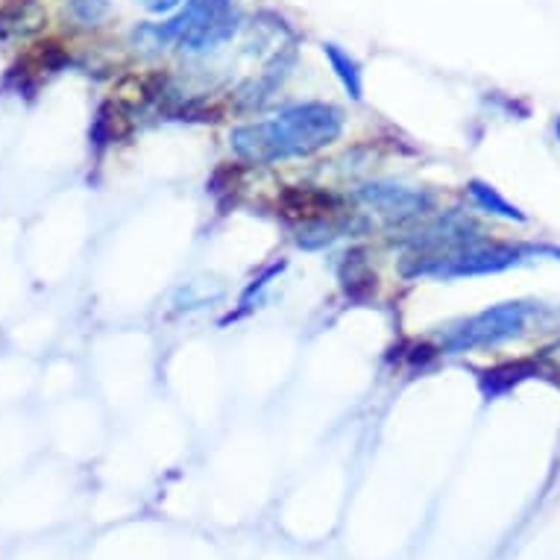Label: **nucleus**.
Listing matches in <instances>:
<instances>
[{"label": "nucleus", "instance_id": "1", "mask_svg": "<svg viewBox=\"0 0 560 560\" xmlns=\"http://www.w3.org/2000/svg\"><path fill=\"white\" fill-rule=\"evenodd\" d=\"M343 132V112L331 103H296L276 118L232 129L235 156L253 165H273L285 159L312 156L335 144Z\"/></svg>", "mask_w": 560, "mask_h": 560}, {"label": "nucleus", "instance_id": "2", "mask_svg": "<svg viewBox=\"0 0 560 560\" xmlns=\"http://www.w3.org/2000/svg\"><path fill=\"white\" fill-rule=\"evenodd\" d=\"M532 258H560L558 247L546 244H508V241H472L441 253H405L399 273L405 279H469L502 273Z\"/></svg>", "mask_w": 560, "mask_h": 560}, {"label": "nucleus", "instance_id": "3", "mask_svg": "<svg viewBox=\"0 0 560 560\" xmlns=\"http://www.w3.org/2000/svg\"><path fill=\"white\" fill-rule=\"evenodd\" d=\"M238 30V12L232 0H185V10L162 24H141L132 30V45L148 54H156L167 45H179V50L202 54L230 42Z\"/></svg>", "mask_w": 560, "mask_h": 560}, {"label": "nucleus", "instance_id": "4", "mask_svg": "<svg viewBox=\"0 0 560 560\" xmlns=\"http://www.w3.org/2000/svg\"><path fill=\"white\" fill-rule=\"evenodd\" d=\"M542 312H546V305L532 303V300L490 305V308L472 314V317L450 323L441 331V349L450 352V355H458V352H472V349L499 347L505 340L525 335L532 320H537Z\"/></svg>", "mask_w": 560, "mask_h": 560}, {"label": "nucleus", "instance_id": "5", "mask_svg": "<svg viewBox=\"0 0 560 560\" xmlns=\"http://www.w3.org/2000/svg\"><path fill=\"white\" fill-rule=\"evenodd\" d=\"M402 226L405 232L396 235L394 244L402 247L405 253H441V249H452L485 238V230L467 212L425 214L420 221L402 223Z\"/></svg>", "mask_w": 560, "mask_h": 560}, {"label": "nucleus", "instance_id": "6", "mask_svg": "<svg viewBox=\"0 0 560 560\" xmlns=\"http://www.w3.org/2000/svg\"><path fill=\"white\" fill-rule=\"evenodd\" d=\"M355 200L394 223L420 221L434 212V197L423 188H405L396 183H368L355 191Z\"/></svg>", "mask_w": 560, "mask_h": 560}, {"label": "nucleus", "instance_id": "7", "mask_svg": "<svg viewBox=\"0 0 560 560\" xmlns=\"http://www.w3.org/2000/svg\"><path fill=\"white\" fill-rule=\"evenodd\" d=\"M370 223L359 214L338 212L329 214V218H317V221L300 223L296 226V244L303 249H323L335 244V241L347 238V235H355V232H368Z\"/></svg>", "mask_w": 560, "mask_h": 560}, {"label": "nucleus", "instance_id": "8", "mask_svg": "<svg viewBox=\"0 0 560 560\" xmlns=\"http://www.w3.org/2000/svg\"><path fill=\"white\" fill-rule=\"evenodd\" d=\"M291 65H294V54H276L273 59L265 65V71L258 77H253V80L238 92L241 109H261V106L282 89V83H285L288 74H291Z\"/></svg>", "mask_w": 560, "mask_h": 560}, {"label": "nucleus", "instance_id": "9", "mask_svg": "<svg viewBox=\"0 0 560 560\" xmlns=\"http://www.w3.org/2000/svg\"><path fill=\"white\" fill-rule=\"evenodd\" d=\"M282 209H285L288 218L308 223L343 212V200L335 194L317 191V188H291V191L282 194Z\"/></svg>", "mask_w": 560, "mask_h": 560}, {"label": "nucleus", "instance_id": "10", "mask_svg": "<svg viewBox=\"0 0 560 560\" xmlns=\"http://www.w3.org/2000/svg\"><path fill=\"white\" fill-rule=\"evenodd\" d=\"M338 279H340V288H343V294H347L349 300H355V303L370 300L378 282L364 249H349V253L340 256Z\"/></svg>", "mask_w": 560, "mask_h": 560}, {"label": "nucleus", "instance_id": "11", "mask_svg": "<svg viewBox=\"0 0 560 560\" xmlns=\"http://www.w3.org/2000/svg\"><path fill=\"white\" fill-rule=\"evenodd\" d=\"M467 194H469V200L476 202V209H481V212L497 214V218H505V221H516V223L525 221V214L516 209L514 202H508L505 197L493 188V185L481 183V179H472V183L467 185Z\"/></svg>", "mask_w": 560, "mask_h": 560}, {"label": "nucleus", "instance_id": "12", "mask_svg": "<svg viewBox=\"0 0 560 560\" xmlns=\"http://www.w3.org/2000/svg\"><path fill=\"white\" fill-rule=\"evenodd\" d=\"M537 373V364L532 361H516V364H505V368H493L481 373V390H485L487 399H497V396L508 394L516 382L534 376Z\"/></svg>", "mask_w": 560, "mask_h": 560}, {"label": "nucleus", "instance_id": "13", "mask_svg": "<svg viewBox=\"0 0 560 560\" xmlns=\"http://www.w3.org/2000/svg\"><path fill=\"white\" fill-rule=\"evenodd\" d=\"M323 54L329 59L331 71L338 74L340 85L347 89V94L352 101H361V92H364V80H361V68L359 62L352 59L349 54H343L338 45H323Z\"/></svg>", "mask_w": 560, "mask_h": 560}, {"label": "nucleus", "instance_id": "14", "mask_svg": "<svg viewBox=\"0 0 560 560\" xmlns=\"http://www.w3.org/2000/svg\"><path fill=\"white\" fill-rule=\"evenodd\" d=\"M141 7L148 12H156V15H162V12H171L179 7V0H141Z\"/></svg>", "mask_w": 560, "mask_h": 560}, {"label": "nucleus", "instance_id": "15", "mask_svg": "<svg viewBox=\"0 0 560 560\" xmlns=\"http://www.w3.org/2000/svg\"><path fill=\"white\" fill-rule=\"evenodd\" d=\"M555 136H558V141H560V115H558V120H555Z\"/></svg>", "mask_w": 560, "mask_h": 560}]
</instances>
